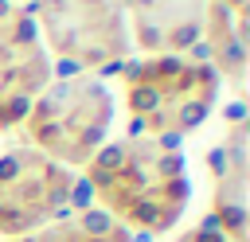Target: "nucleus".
<instances>
[{"instance_id": "1", "label": "nucleus", "mask_w": 250, "mask_h": 242, "mask_svg": "<svg viewBox=\"0 0 250 242\" xmlns=\"http://www.w3.org/2000/svg\"><path fill=\"white\" fill-rule=\"evenodd\" d=\"M82 168V183L90 195H98L102 211L121 226H137L141 234H168L191 199L184 156L164 148L156 137L109 141Z\"/></svg>"}, {"instance_id": "2", "label": "nucleus", "mask_w": 250, "mask_h": 242, "mask_svg": "<svg viewBox=\"0 0 250 242\" xmlns=\"http://www.w3.org/2000/svg\"><path fill=\"white\" fill-rule=\"evenodd\" d=\"M129 117L145 137L176 148L180 137L199 129L219 101V74L211 62H191L184 55L125 59L121 66Z\"/></svg>"}, {"instance_id": "3", "label": "nucleus", "mask_w": 250, "mask_h": 242, "mask_svg": "<svg viewBox=\"0 0 250 242\" xmlns=\"http://www.w3.org/2000/svg\"><path fill=\"white\" fill-rule=\"evenodd\" d=\"M113 121V94L102 78L78 74L47 82L43 94L31 101L23 129L31 148L59 160L62 168H82L105 141V129Z\"/></svg>"}, {"instance_id": "4", "label": "nucleus", "mask_w": 250, "mask_h": 242, "mask_svg": "<svg viewBox=\"0 0 250 242\" xmlns=\"http://www.w3.org/2000/svg\"><path fill=\"white\" fill-rule=\"evenodd\" d=\"M23 8L35 16V27H43L59 62L102 70L129 59V31L117 0H27Z\"/></svg>"}, {"instance_id": "5", "label": "nucleus", "mask_w": 250, "mask_h": 242, "mask_svg": "<svg viewBox=\"0 0 250 242\" xmlns=\"http://www.w3.org/2000/svg\"><path fill=\"white\" fill-rule=\"evenodd\" d=\"M74 183L70 168L31 144L0 152V234L23 238L62 219V211H70Z\"/></svg>"}, {"instance_id": "6", "label": "nucleus", "mask_w": 250, "mask_h": 242, "mask_svg": "<svg viewBox=\"0 0 250 242\" xmlns=\"http://www.w3.org/2000/svg\"><path fill=\"white\" fill-rule=\"evenodd\" d=\"M47 82L51 59L39 43L35 16L16 0H0V133L27 117Z\"/></svg>"}, {"instance_id": "7", "label": "nucleus", "mask_w": 250, "mask_h": 242, "mask_svg": "<svg viewBox=\"0 0 250 242\" xmlns=\"http://www.w3.org/2000/svg\"><path fill=\"white\" fill-rule=\"evenodd\" d=\"M148 55H184L203 39V0H117Z\"/></svg>"}, {"instance_id": "8", "label": "nucleus", "mask_w": 250, "mask_h": 242, "mask_svg": "<svg viewBox=\"0 0 250 242\" xmlns=\"http://www.w3.org/2000/svg\"><path fill=\"white\" fill-rule=\"evenodd\" d=\"M39 242H145L129 234V226H121L113 215H105L102 207H82V211H62V219L47 222L43 230H35Z\"/></svg>"}, {"instance_id": "9", "label": "nucleus", "mask_w": 250, "mask_h": 242, "mask_svg": "<svg viewBox=\"0 0 250 242\" xmlns=\"http://www.w3.org/2000/svg\"><path fill=\"white\" fill-rule=\"evenodd\" d=\"M207 168H211L215 183H219V180H223V176L230 172V160H227V148H223V144H215V148L207 152Z\"/></svg>"}, {"instance_id": "10", "label": "nucleus", "mask_w": 250, "mask_h": 242, "mask_svg": "<svg viewBox=\"0 0 250 242\" xmlns=\"http://www.w3.org/2000/svg\"><path fill=\"white\" fill-rule=\"evenodd\" d=\"M176 242H230V238H223L219 230H203V226H195V230H188V234H180Z\"/></svg>"}, {"instance_id": "11", "label": "nucleus", "mask_w": 250, "mask_h": 242, "mask_svg": "<svg viewBox=\"0 0 250 242\" xmlns=\"http://www.w3.org/2000/svg\"><path fill=\"white\" fill-rule=\"evenodd\" d=\"M12 242H39L35 234H23V238H12Z\"/></svg>"}, {"instance_id": "12", "label": "nucleus", "mask_w": 250, "mask_h": 242, "mask_svg": "<svg viewBox=\"0 0 250 242\" xmlns=\"http://www.w3.org/2000/svg\"><path fill=\"white\" fill-rule=\"evenodd\" d=\"M16 4H20V0H16Z\"/></svg>"}]
</instances>
